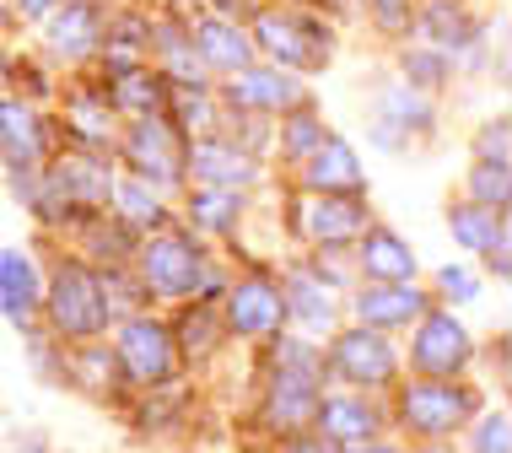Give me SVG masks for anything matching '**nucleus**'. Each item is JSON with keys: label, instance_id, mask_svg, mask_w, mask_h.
I'll return each instance as SVG.
<instances>
[{"label": "nucleus", "instance_id": "nucleus-21", "mask_svg": "<svg viewBox=\"0 0 512 453\" xmlns=\"http://www.w3.org/2000/svg\"><path fill=\"white\" fill-rule=\"evenodd\" d=\"M227 92H232V103H238V108H297L302 103L297 81H281L270 71H243Z\"/></svg>", "mask_w": 512, "mask_h": 453}, {"label": "nucleus", "instance_id": "nucleus-27", "mask_svg": "<svg viewBox=\"0 0 512 453\" xmlns=\"http://www.w3.org/2000/svg\"><path fill=\"white\" fill-rule=\"evenodd\" d=\"M195 222L211 232H227L238 222V189H205V195H195Z\"/></svg>", "mask_w": 512, "mask_h": 453}, {"label": "nucleus", "instance_id": "nucleus-19", "mask_svg": "<svg viewBox=\"0 0 512 453\" xmlns=\"http://www.w3.org/2000/svg\"><path fill=\"white\" fill-rule=\"evenodd\" d=\"M33 302H38V276L22 254H0V308H6L11 324H27L33 319Z\"/></svg>", "mask_w": 512, "mask_h": 453}, {"label": "nucleus", "instance_id": "nucleus-5", "mask_svg": "<svg viewBox=\"0 0 512 453\" xmlns=\"http://www.w3.org/2000/svg\"><path fill=\"white\" fill-rule=\"evenodd\" d=\"M254 33H259V44H265L281 65H302V71H313V65H324V60H329V38L318 33L313 22L281 17V11H265Z\"/></svg>", "mask_w": 512, "mask_h": 453}, {"label": "nucleus", "instance_id": "nucleus-29", "mask_svg": "<svg viewBox=\"0 0 512 453\" xmlns=\"http://www.w3.org/2000/svg\"><path fill=\"white\" fill-rule=\"evenodd\" d=\"M178 335H184V351L189 356H205L216 346V308L211 302H200V308H189V319H184V329H178Z\"/></svg>", "mask_w": 512, "mask_h": 453}, {"label": "nucleus", "instance_id": "nucleus-22", "mask_svg": "<svg viewBox=\"0 0 512 453\" xmlns=\"http://www.w3.org/2000/svg\"><path fill=\"white\" fill-rule=\"evenodd\" d=\"M362 265H367V276H378V281H410L415 276V254L394 238V232H383V227L367 232Z\"/></svg>", "mask_w": 512, "mask_h": 453}, {"label": "nucleus", "instance_id": "nucleus-12", "mask_svg": "<svg viewBox=\"0 0 512 453\" xmlns=\"http://www.w3.org/2000/svg\"><path fill=\"white\" fill-rule=\"evenodd\" d=\"M308 184L318 189V195H356L362 189V168H356V151L335 141V135H324L313 151H308Z\"/></svg>", "mask_w": 512, "mask_h": 453}, {"label": "nucleus", "instance_id": "nucleus-24", "mask_svg": "<svg viewBox=\"0 0 512 453\" xmlns=\"http://www.w3.org/2000/svg\"><path fill=\"white\" fill-rule=\"evenodd\" d=\"M448 222H453V238L469 243L475 254H486L491 243H496V232H507V227H502V211H496V205H464V211H453Z\"/></svg>", "mask_w": 512, "mask_h": 453}, {"label": "nucleus", "instance_id": "nucleus-35", "mask_svg": "<svg viewBox=\"0 0 512 453\" xmlns=\"http://www.w3.org/2000/svg\"><path fill=\"white\" fill-rule=\"evenodd\" d=\"M437 281H442V292H448L453 302H469V297H475V276H469L464 265H448Z\"/></svg>", "mask_w": 512, "mask_h": 453}, {"label": "nucleus", "instance_id": "nucleus-25", "mask_svg": "<svg viewBox=\"0 0 512 453\" xmlns=\"http://www.w3.org/2000/svg\"><path fill=\"white\" fill-rule=\"evenodd\" d=\"M114 103L119 108H135V114H162V103H168V92H162V81L157 76H146V71H119L114 76Z\"/></svg>", "mask_w": 512, "mask_h": 453}, {"label": "nucleus", "instance_id": "nucleus-8", "mask_svg": "<svg viewBox=\"0 0 512 453\" xmlns=\"http://www.w3.org/2000/svg\"><path fill=\"white\" fill-rule=\"evenodd\" d=\"M464 362H469L464 324H453L448 313H426L421 335H415V367H421V373H437V378H453Z\"/></svg>", "mask_w": 512, "mask_h": 453}, {"label": "nucleus", "instance_id": "nucleus-26", "mask_svg": "<svg viewBox=\"0 0 512 453\" xmlns=\"http://www.w3.org/2000/svg\"><path fill=\"white\" fill-rule=\"evenodd\" d=\"M421 33L432 38V44H442V49H464L469 38H475V22H469L453 0H437V6H426Z\"/></svg>", "mask_w": 512, "mask_h": 453}, {"label": "nucleus", "instance_id": "nucleus-31", "mask_svg": "<svg viewBox=\"0 0 512 453\" xmlns=\"http://www.w3.org/2000/svg\"><path fill=\"white\" fill-rule=\"evenodd\" d=\"M71 125H76L81 141H108V114L92 98H76L71 103Z\"/></svg>", "mask_w": 512, "mask_h": 453}, {"label": "nucleus", "instance_id": "nucleus-16", "mask_svg": "<svg viewBox=\"0 0 512 453\" xmlns=\"http://www.w3.org/2000/svg\"><path fill=\"white\" fill-rule=\"evenodd\" d=\"M38 151H44V130H38L33 108L0 103V157H6L11 168H33Z\"/></svg>", "mask_w": 512, "mask_h": 453}, {"label": "nucleus", "instance_id": "nucleus-9", "mask_svg": "<svg viewBox=\"0 0 512 453\" xmlns=\"http://www.w3.org/2000/svg\"><path fill=\"white\" fill-rule=\"evenodd\" d=\"M281 313H286V297L270 281H238L227 292V324L238 335H270V329H281Z\"/></svg>", "mask_w": 512, "mask_h": 453}, {"label": "nucleus", "instance_id": "nucleus-41", "mask_svg": "<svg viewBox=\"0 0 512 453\" xmlns=\"http://www.w3.org/2000/svg\"><path fill=\"white\" fill-rule=\"evenodd\" d=\"M345 453H394V448H378V443H351Z\"/></svg>", "mask_w": 512, "mask_h": 453}, {"label": "nucleus", "instance_id": "nucleus-11", "mask_svg": "<svg viewBox=\"0 0 512 453\" xmlns=\"http://www.w3.org/2000/svg\"><path fill=\"white\" fill-rule=\"evenodd\" d=\"M130 162L135 168H141V178L151 184V178H157V184H173L178 178V151H173V135H168V125H162L157 114H146L141 125L130 130Z\"/></svg>", "mask_w": 512, "mask_h": 453}, {"label": "nucleus", "instance_id": "nucleus-13", "mask_svg": "<svg viewBox=\"0 0 512 453\" xmlns=\"http://www.w3.org/2000/svg\"><path fill=\"white\" fill-rule=\"evenodd\" d=\"M313 410H318L313 373H286L281 367V378H275V389H270V405H265V421L281 432H292L302 421H313Z\"/></svg>", "mask_w": 512, "mask_h": 453}, {"label": "nucleus", "instance_id": "nucleus-2", "mask_svg": "<svg viewBox=\"0 0 512 453\" xmlns=\"http://www.w3.org/2000/svg\"><path fill=\"white\" fill-rule=\"evenodd\" d=\"M141 276L151 292H162V297H189L195 286H205L211 276H205V259L200 249L189 238H178V232H162V238H151L146 243V254H141Z\"/></svg>", "mask_w": 512, "mask_h": 453}, {"label": "nucleus", "instance_id": "nucleus-33", "mask_svg": "<svg viewBox=\"0 0 512 453\" xmlns=\"http://www.w3.org/2000/svg\"><path fill=\"white\" fill-rule=\"evenodd\" d=\"M405 71L421 81V87H442V81H448V65H442V54H405Z\"/></svg>", "mask_w": 512, "mask_h": 453}, {"label": "nucleus", "instance_id": "nucleus-10", "mask_svg": "<svg viewBox=\"0 0 512 453\" xmlns=\"http://www.w3.org/2000/svg\"><path fill=\"white\" fill-rule=\"evenodd\" d=\"M394 351H389V340H378V335H367V329H356V335H340L335 340V373L340 378H351V383H389L394 378Z\"/></svg>", "mask_w": 512, "mask_h": 453}, {"label": "nucleus", "instance_id": "nucleus-4", "mask_svg": "<svg viewBox=\"0 0 512 453\" xmlns=\"http://www.w3.org/2000/svg\"><path fill=\"white\" fill-rule=\"evenodd\" d=\"M475 405H480L475 394L453 389V383H410V389L399 394V416H405L415 432H426V437L453 432L464 416H475Z\"/></svg>", "mask_w": 512, "mask_h": 453}, {"label": "nucleus", "instance_id": "nucleus-28", "mask_svg": "<svg viewBox=\"0 0 512 453\" xmlns=\"http://www.w3.org/2000/svg\"><path fill=\"white\" fill-rule=\"evenodd\" d=\"M114 200H119L124 222H135V227H157V222H162V205H157V195H146L141 184H119V189H114Z\"/></svg>", "mask_w": 512, "mask_h": 453}, {"label": "nucleus", "instance_id": "nucleus-15", "mask_svg": "<svg viewBox=\"0 0 512 453\" xmlns=\"http://www.w3.org/2000/svg\"><path fill=\"white\" fill-rule=\"evenodd\" d=\"M189 168H195L211 189H243V184H254V162H248L243 151L221 146V141L189 146Z\"/></svg>", "mask_w": 512, "mask_h": 453}, {"label": "nucleus", "instance_id": "nucleus-17", "mask_svg": "<svg viewBox=\"0 0 512 453\" xmlns=\"http://www.w3.org/2000/svg\"><path fill=\"white\" fill-rule=\"evenodd\" d=\"M98 38H103V17L92 6H65L60 17L49 22V44H54V54H65V60H81V54H92L98 49Z\"/></svg>", "mask_w": 512, "mask_h": 453}, {"label": "nucleus", "instance_id": "nucleus-39", "mask_svg": "<svg viewBox=\"0 0 512 453\" xmlns=\"http://www.w3.org/2000/svg\"><path fill=\"white\" fill-rule=\"evenodd\" d=\"M286 453H335V448H329V437H324V432H318V443H292Z\"/></svg>", "mask_w": 512, "mask_h": 453}, {"label": "nucleus", "instance_id": "nucleus-14", "mask_svg": "<svg viewBox=\"0 0 512 453\" xmlns=\"http://www.w3.org/2000/svg\"><path fill=\"white\" fill-rule=\"evenodd\" d=\"M356 313H362L367 324H410L426 313V297L405 281H383V286H372V292L356 297Z\"/></svg>", "mask_w": 512, "mask_h": 453}, {"label": "nucleus", "instance_id": "nucleus-18", "mask_svg": "<svg viewBox=\"0 0 512 453\" xmlns=\"http://www.w3.org/2000/svg\"><path fill=\"white\" fill-rule=\"evenodd\" d=\"M313 421H318V432L329 437V443H367L372 427H378V416L362 405V400H318L313 410Z\"/></svg>", "mask_w": 512, "mask_h": 453}, {"label": "nucleus", "instance_id": "nucleus-32", "mask_svg": "<svg viewBox=\"0 0 512 453\" xmlns=\"http://www.w3.org/2000/svg\"><path fill=\"white\" fill-rule=\"evenodd\" d=\"M318 141H324V125H318L313 114H297L292 130H286V151H292V157H308Z\"/></svg>", "mask_w": 512, "mask_h": 453}, {"label": "nucleus", "instance_id": "nucleus-36", "mask_svg": "<svg viewBox=\"0 0 512 453\" xmlns=\"http://www.w3.org/2000/svg\"><path fill=\"white\" fill-rule=\"evenodd\" d=\"M480 453H507V416H491L480 421V437H475Z\"/></svg>", "mask_w": 512, "mask_h": 453}, {"label": "nucleus", "instance_id": "nucleus-20", "mask_svg": "<svg viewBox=\"0 0 512 453\" xmlns=\"http://www.w3.org/2000/svg\"><path fill=\"white\" fill-rule=\"evenodd\" d=\"M195 49H200L205 65H216V71H243L248 65V38L232 22H216V17H205L195 27Z\"/></svg>", "mask_w": 512, "mask_h": 453}, {"label": "nucleus", "instance_id": "nucleus-30", "mask_svg": "<svg viewBox=\"0 0 512 453\" xmlns=\"http://www.w3.org/2000/svg\"><path fill=\"white\" fill-rule=\"evenodd\" d=\"M469 184H475V195H480V205H496V211H507V162H480L475 168V178H469Z\"/></svg>", "mask_w": 512, "mask_h": 453}, {"label": "nucleus", "instance_id": "nucleus-1", "mask_svg": "<svg viewBox=\"0 0 512 453\" xmlns=\"http://www.w3.org/2000/svg\"><path fill=\"white\" fill-rule=\"evenodd\" d=\"M49 319L60 335L71 340H87L108 324V302H103V286L87 276L81 265H60L54 270V286H49Z\"/></svg>", "mask_w": 512, "mask_h": 453}, {"label": "nucleus", "instance_id": "nucleus-37", "mask_svg": "<svg viewBox=\"0 0 512 453\" xmlns=\"http://www.w3.org/2000/svg\"><path fill=\"white\" fill-rule=\"evenodd\" d=\"M480 151H486V157L496 151V162H507V125H502V119H496V125L480 135Z\"/></svg>", "mask_w": 512, "mask_h": 453}, {"label": "nucleus", "instance_id": "nucleus-40", "mask_svg": "<svg viewBox=\"0 0 512 453\" xmlns=\"http://www.w3.org/2000/svg\"><path fill=\"white\" fill-rule=\"evenodd\" d=\"M17 6H22V17H44L54 0H17Z\"/></svg>", "mask_w": 512, "mask_h": 453}, {"label": "nucleus", "instance_id": "nucleus-7", "mask_svg": "<svg viewBox=\"0 0 512 453\" xmlns=\"http://www.w3.org/2000/svg\"><path fill=\"white\" fill-rule=\"evenodd\" d=\"M292 222L313 243H345L367 227V211H362V200H335V195H318L313 189V200H297Z\"/></svg>", "mask_w": 512, "mask_h": 453}, {"label": "nucleus", "instance_id": "nucleus-3", "mask_svg": "<svg viewBox=\"0 0 512 453\" xmlns=\"http://www.w3.org/2000/svg\"><path fill=\"white\" fill-rule=\"evenodd\" d=\"M108 195H114L108 168H98V162H87V157H65L49 168V195H38V216H65V205L98 211Z\"/></svg>", "mask_w": 512, "mask_h": 453}, {"label": "nucleus", "instance_id": "nucleus-38", "mask_svg": "<svg viewBox=\"0 0 512 453\" xmlns=\"http://www.w3.org/2000/svg\"><path fill=\"white\" fill-rule=\"evenodd\" d=\"M378 17L383 22H399V17H405V0H378Z\"/></svg>", "mask_w": 512, "mask_h": 453}, {"label": "nucleus", "instance_id": "nucleus-23", "mask_svg": "<svg viewBox=\"0 0 512 453\" xmlns=\"http://www.w3.org/2000/svg\"><path fill=\"white\" fill-rule=\"evenodd\" d=\"M286 297H292L286 308H292V313H297V319L308 324V329H324L329 319H335V302H329V286L318 281V276H308V270H297V276H292V286H286Z\"/></svg>", "mask_w": 512, "mask_h": 453}, {"label": "nucleus", "instance_id": "nucleus-6", "mask_svg": "<svg viewBox=\"0 0 512 453\" xmlns=\"http://www.w3.org/2000/svg\"><path fill=\"white\" fill-rule=\"evenodd\" d=\"M119 367L135 383H162L173 367V346H168V329L151 324V319H130L119 335Z\"/></svg>", "mask_w": 512, "mask_h": 453}, {"label": "nucleus", "instance_id": "nucleus-34", "mask_svg": "<svg viewBox=\"0 0 512 453\" xmlns=\"http://www.w3.org/2000/svg\"><path fill=\"white\" fill-rule=\"evenodd\" d=\"M383 108H389V114L399 119V125H426V108L415 103L405 87H389V92H383Z\"/></svg>", "mask_w": 512, "mask_h": 453}]
</instances>
